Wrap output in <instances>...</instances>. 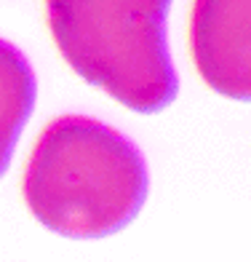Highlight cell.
Here are the masks:
<instances>
[{"label":"cell","instance_id":"1","mask_svg":"<svg viewBox=\"0 0 251 262\" xmlns=\"http://www.w3.org/2000/svg\"><path fill=\"white\" fill-rule=\"evenodd\" d=\"M21 193L40 225L67 238L123 230L147 198L139 147L97 118L62 115L40 131Z\"/></svg>","mask_w":251,"mask_h":262},{"label":"cell","instance_id":"2","mask_svg":"<svg viewBox=\"0 0 251 262\" xmlns=\"http://www.w3.org/2000/svg\"><path fill=\"white\" fill-rule=\"evenodd\" d=\"M171 0H45L59 54L91 86L136 113H161L179 94L166 40Z\"/></svg>","mask_w":251,"mask_h":262},{"label":"cell","instance_id":"3","mask_svg":"<svg viewBox=\"0 0 251 262\" xmlns=\"http://www.w3.org/2000/svg\"><path fill=\"white\" fill-rule=\"evenodd\" d=\"M190 51L209 89L251 102V0H195Z\"/></svg>","mask_w":251,"mask_h":262},{"label":"cell","instance_id":"4","mask_svg":"<svg viewBox=\"0 0 251 262\" xmlns=\"http://www.w3.org/2000/svg\"><path fill=\"white\" fill-rule=\"evenodd\" d=\"M38 86L35 73L14 43L0 38V177L6 174L16 139L30 121Z\"/></svg>","mask_w":251,"mask_h":262}]
</instances>
